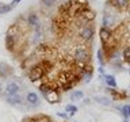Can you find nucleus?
Here are the masks:
<instances>
[{
  "label": "nucleus",
  "mask_w": 130,
  "mask_h": 122,
  "mask_svg": "<svg viewBox=\"0 0 130 122\" xmlns=\"http://www.w3.org/2000/svg\"><path fill=\"white\" fill-rule=\"evenodd\" d=\"M121 114L126 118V119H127V118H130V104L122 106V107H121Z\"/></svg>",
  "instance_id": "11"
},
{
  "label": "nucleus",
  "mask_w": 130,
  "mask_h": 122,
  "mask_svg": "<svg viewBox=\"0 0 130 122\" xmlns=\"http://www.w3.org/2000/svg\"><path fill=\"white\" fill-rule=\"evenodd\" d=\"M111 38H112V34H111V31H110V28L103 26L100 28V39H102V42L106 43V42H108Z\"/></svg>",
  "instance_id": "6"
},
{
  "label": "nucleus",
  "mask_w": 130,
  "mask_h": 122,
  "mask_svg": "<svg viewBox=\"0 0 130 122\" xmlns=\"http://www.w3.org/2000/svg\"><path fill=\"white\" fill-rule=\"evenodd\" d=\"M123 122H127V121H126V119H125V121H123Z\"/></svg>",
  "instance_id": "20"
},
{
  "label": "nucleus",
  "mask_w": 130,
  "mask_h": 122,
  "mask_svg": "<svg viewBox=\"0 0 130 122\" xmlns=\"http://www.w3.org/2000/svg\"><path fill=\"white\" fill-rule=\"evenodd\" d=\"M26 102L30 106H32V107H37V106H39V103H41L39 96L37 95L35 92H28L26 95Z\"/></svg>",
  "instance_id": "4"
},
{
  "label": "nucleus",
  "mask_w": 130,
  "mask_h": 122,
  "mask_svg": "<svg viewBox=\"0 0 130 122\" xmlns=\"http://www.w3.org/2000/svg\"><path fill=\"white\" fill-rule=\"evenodd\" d=\"M12 8V6H2L0 7V14H6Z\"/></svg>",
  "instance_id": "17"
},
{
  "label": "nucleus",
  "mask_w": 130,
  "mask_h": 122,
  "mask_svg": "<svg viewBox=\"0 0 130 122\" xmlns=\"http://www.w3.org/2000/svg\"><path fill=\"white\" fill-rule=\"evenodd\" d=\"M2 92H3V87H2V83H0V95H2Z\"/></svg>",
  "instance_id": "19"
},
{
  "label": "nucleus",
  "mask_w": 130,
  "mask_h": 122,
  "mask_svg": "<svg viewBox=\"0 0 130 122\" xmlns=\"http://www.w3.org/2000/svg\"><path fill=\"white\" fill-rule=\"evenodd\" d=\"M65 111H68L71 115H73V114L77 111V107L75 104H68V106H65Z\"/></svg>",
  "instance_id": "13"
},
{
  "label": "nucleus",
  "mask_w": 130,
  "mask_h": 122,
  "mask_svg": "<svg viewBox=\"0 0 130 122\" xmlns=\"http://www.w3.org/2000/svg\"><path fill=\"white\" fill-rule=\"evenodd\" d=\"M42 4L45 7H53L56 4V0H42Z\"/></svg>",
  "instance_id": "15"
},
{
  "label": "nucleus",
  "mask_w": 130,
  "mask_h": 122,
  "mask_svg": "<svg viewBox=\"0 0 130 122\" xmlns=\"http://www.w3.org/2000/svg\"><path fill=\"white\" fill-rule=\"evenodd\" d=\"M46 100L50 102V103H57V102H60V92L52 91V92L46 96Z\"/></svg>",
  "instance_id": "8"
},
{
  "label": "nucleus",
  "mask_w": 130,
  "mask_h": 122,
  "mask_svg": "<svg viewBox=\"0 0 130 122\" xmlns=\"http://www.w3.org/2000/svg\"><path fill=\"white\" fill-rule=\"evenodd\" d=\"M58 115H60L61 118H65V119H67V118H68V115H67V114H62V113H60Z\"/></svg>",
  "instance_id": "18"
},
{
  "label": "nucleus",
  "mask_w": 130,
  "mask_h": 122,
  "mask_svg": "<svg viewBox=\"0 0 130 122\" xmlns=\"http://www.w3.org/2000/svg\"><path fill=\"white\" fill-rule=\"evenodd\" d=\"M83 96H84V94L81 92V91H75V92L72 94V96H71V98H72V100H75V99H76V100H79V99H81Z\"/></svg>",
  "instance_id": "14"
},
{
  "label": "nucleus",
  "mask_w": 130,
  "mask_h": 122,
  "mask_svg": "<svg viewBox=\"0 0 130 122\" xmlns=\"http://www.w3.org/2000/svg\"><path fill=\"white\" fill-rule=\"evenodd\" d=\"M104 81H106V84H107L108 87H111V88H115V87H117V80H115V77L111 76V75H107V76H106Z\"/></svg>",
  "instance_id": "10"
},
{
  "label": "nucleus",
  "mask_w": 130,
  "mask_h": 122,
  "mask_svg": "<svg viewBox=\"0 0 130 122\" xmlns=\"http://www.w3.org/2000/svg\"><path fill=\"white\" fill-rule=\"evenodd\" d=\"M20 84L16 83V81H11L6 85V95H16V94L20 92Z\"/></svg>",
  "instance_id": "1"
},
{
  "label": "nucleus",
  "mask_w": 130,
  "mask_h": 122,
  "mask_svg": "<svg viewBox=\"0 0 130 122\" xmlns=\"http://www.w3.org/2000/svg\"><path fill=\"white\" fill-rule=\"evenodd\" d=\"M110 6H112L117 10H127L130 6V0H110Z\"/></svg>",
  "instance_id": "2"
},
{
  "label": "nucleus",
  "mask_w": 130,
  "mask_h": 122,
  "mask_svg": "<svg viewBox=\"0 0 130 122\" xmlns=\"http://www.w3.org/2000/svg\"><path fill=\"white\" fill-rule=\"evenodd\" d=\"M27 24L34 26V27H37L39 24L38 23V16H37L35 12H30V14H28V16H27Z\"/></svg>",
  "instance_id": "7"
},
{
  "label": "nucleus",
  "mask_w": 130,
  "mask_h": 122,
  "mask_svg": "<svg viewBox=\"0 0 130 122\" xmlns=\"http://www.w3.org/2000/svg\"><path fill=\"white\" fill-rule=\"evenodd\" d=\"M6 46L10 52H15V48L18 46V37L7 35L6 37Z\"/></svg>",
  "instance_id": "3"
},
{
  "label": "nucleus",
  "mask_w": 130,
  "mask_h": 122,
  "mask_svg": "<svg viewBox=\"0 0 130 122\" xmlns=\"http://www.w3.org/2000/svg\"><path fill=\"white\" fill-rule=\"evenodd\" d=\"M122 56H123V60L126 61V63H130V46H126V48L123 49Z\"/></svg>",
  "instance_id": "12"
},
{
  "label": "nucleus",
  "mask_w": 130,
  "mask_h": 122,
  "mask_svg": "<svg viewBox=\"0 0 130 122\" xmlns=\"http://www.w3.org/2000/svg\"><path fill=\"white\" fill-rule=\"evenodd\" d=\"M98 60L100 61L102 65H104V57H103V50H102V49L98 50Z\"/></svg>",
  "instance_id": "16"
},
{
  "label": "nucleus",
  "mask_w": 130,
  "mask_h": 122,
  "mask_svg": "<svg viewBox=\"0 0 130 122\" xmlns=\"http://www.w3.org/2000/svg\"><path fill=\"white\" fill-rule=\"evenodd\" d=\"M10 73H12V69L7 64H0V77H7Z\"/></svg>",
  "instance_id": "9"
},
{
  "label": "nucleus",
  "mask_w": 130,
  "mask_h": 122,
  "mask_svg": "<svg viewBox=\"0 0 130 122\" xmlns=\"http://www.w3.org/2000/svg\"><path fill=\"white\" fill-rule=\"evenodd\" d=\"M6 100L11 106H19L22 103V96L19 94H16V95H6Z\"/></svg>",
  "instance_id": "5"
}]
</instances>
